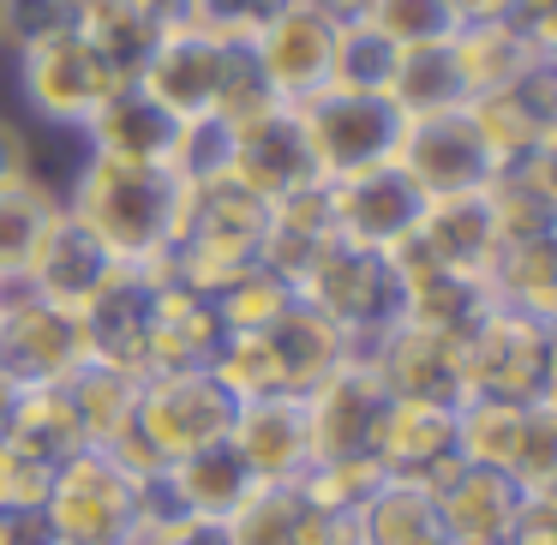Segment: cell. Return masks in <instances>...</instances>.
Listing matches in <instances>:
<instances>
[{"instance_id":"obj_1","label":"cell","mask_w":557,"mask_h":545,"mask_svg":"<svg viewBox=\"0 0 557 545\" xmlns=\"http://www.w3.org/2000/svg\"><path fill=\"white\" fill-rule=\"evenodd\" d=\"M181 174L174 169H133V162H109V157H85L66 169L61 181V205L66 216H78L114 264L126 270H150L181 234Z\"/></svg>"},{"instance_id":"obj_2","label":"cell","mask_w":557,"mask_h":545,"mask_svg":"<svg viewBox=\"0 0 557 545\" xmlns=\"http://www.w3.org/2000/svg\"><path fill=\"white\" fill-rule=\"evenodd\" d=\"M13 85H18V102L30 109V121H42L49 133H66L78 138L85 121L109 102V90H121V78L97 61L85 37L73 30V18L54 30H37V37L13 42Z\"/></svg>"},{"instance_id":"obj_3","label":"cell","mask_w":557,"mask_h":545,"mask_svg":"<svg viewBox=\"0 0 557 545\" xmlns=\"http://www.w3.org/2000/svg\"><path fill=\"white\" fill-rule=\"evenodd\" d=\"M461 384L468 396L509 408H557V324H533L492 306L461 342Z\"/></svg>"},{"instance_id":"obj_4","label":"cell","mask_w":557,"mask_h":545,"mask_svg":"<svg viewBox=\"0 0 557 545\" xmlns=\"http://www.w3.org/2000/svg\"><path fill=\"white\" fill-rule=\"evenodd\" d=\"M300 306H312L324 324H336L354 342V354L372 348L384 330L401 324V282L384 252H360L348 240H330L318 264L294 282Z\"/></svg>"},{"instance_id":"obj_5","label":"cell","mask_w":557,"mask_h":545,"mask_svg":"<svg viewBox=\"0 0 557 545\" xmlns=\"http://www.w3.org/2000/svg\"><path fill=\"white\" fill-rule=\"evenodd\" d=\"M49 545H133L138 533V480L114 468L102 449H78L61 461L42 497Z\"/></svg>"},{"instance_id":"obj_6","label":"cell","mask_w":557,"mask_h":545,"mask_svg":"<svg viewBox=\"0 0 557 545\" xmlns=\"http://www.w3.org/2000/svg\"><path fill=\"white\" fill-rule=\"evenodd\" d=\"M300 133L312 150L318 181H348V174L384 169L396 157L401 114L384 97H360V90H318L312 102H300Z\"/></svg>"},{"instance_id":"obj_7","label":"cell","mask_w":557,"mask_h":545,"mask_svg":"<svg viewBox=\"0 0 557 545\" xmlns=\"http://www.w3.org/2000/svg\"><path fill=\"white\" fill-rule=\"evenodd\" d=\"M85 360H90V348H85L78 312L37 300L25 282L0 288V372L13 377L18 389L66 384Z\"/></svg>"},{"instance_id":"obj_8","label":"cell","mask_w":557,"mask_h":545,"mask_svg":"<svg viewBox=\"0 0 557 545\" xmlns=\"http://www.w3.org/2000/svg\"><path fill=\"white\" fill-rule=\"evenodd\" d=\"M234 420V401L222 396V384L210 372H186V377H145L138 384V413H133V437L150 449L157 468L193 456L205 444H222Z\"/></svg>"},{"instance_id":"obj_9","label":"cell","mask_w":557,"mask_h":545,"mask_svg":"<svg viewBox=\"0 0 557 545\" xmlns=\"http://www.w3.org/2000/svg\"><path fill=\"white\" fill-rule=\"evenodd\" d=\"M336 30H342V18L318 13V7H306V0H282L276 13L264 18V30L246 42L258 78L270 85V97H276L282 109H300V102H312L318 90H330Z\"/></svg>"},{"instance_id":"obj_10","label":"cell","mask_w":557,"mask_h":545,"mask_svg":"<svg viewBox=\"0 0 557 545\" xmlns=\"http://www.w3.org/2000/svg\"><path fill=\"white\" fill-rule=\"evenodd\" d=\"M234 49H240V42H222V37H205V30H193V25H174L157 37V49L138 66L133 85L145 90L162 114H174L181 126L210 121L216 102H222V85H228Z\"/></svg>"},{"instance_id":"obj_11","label":"cell","mask_w":557,"mask_h":545,"mask_svg":"<svg viewBox=\"0 0 557 545\" xmlns=\"http://www.w3.org/2000/svg\"><path fill=\"white\" fill-rule=\"evenodd\" d=\"M389 162L408 174L420 198L485 193V181L497 174L485 138L473 133V121H468V109L425 114V121H401V138H396V157Z\"/></svg>"},{"instance_id":"obj_12","label":"cell","mask_w":557,"mask_h":545,"mask_svg":"<svg viewBox=\"0 0 557 545\" xmlns=\"http://www.w3.org/2000/svg\"><path fill=\"white\" fill-rule=\"evenodd\" d=\"M360 360L372 366V377L384 384L389 401H425V408H461L468 384H461V342L437 336L420 324H396L360 348Z\"/></svg>"},{"instance_id":"obj_13","label":"cell","mask_w":557,"mask_h":545,"mask_svg":"<svg viewBox=\"0 0 557 545\" xmlns=\"http://www.w3.org/2000/svg\"><path fill=\"white\" fill-rule=\"evenodd\" d=\"M222 174H228L234 186H246L252 198H264V205H282V198L318 186L312 150H306V133H300V114L276 102V109L228 126V169Z\"/></svg>"},{"instance_id":"obj_14","label":"cell","mask_w":557,"mask_h":545,"mask_svg":"<svg viewBox=\"0 0 557 545\" xmlns=\"http://www.w3.org/2000/svg\"><path fill=\"white\" fill-rule=\"evenodd\" d=\"M300 408H306V432H312V461H342V456H372L389 396L372 377V366L354 354L324 384L306 389Z\"/></svg>"},{"instance_id":"obj_15","label":"cell","mask_w":557,"mask_h":545,"mask_svg":"<svg viewBox=\"0 0 557 545\" xmlns=\"http://www.w3.org/2000/svg\"><path fill=\"white\" fill-rule=\"evenodd\" d=\"M324 193H330V228H336V240L360 246V252H396L420 228V210H425V198L413 193V181L396 162L348 174V181H330Z\"/></svg>"},{"instance_id":"obj_16","label":"cell","mask_w":557,"mask_h":545,"mask_svg":"<svg viewBox=\"0 0 557 545\" xmlns=\"http://www.w3.org/2000/svg\"><path fill=\"white\" fill-rule=\"evenodd\" d=\"M468 121H473V133L485 138V150H492L497 169L557 150V61L540 66V73H528L509 90L473 97Z\"/></svg>"},{"instance_id":"obj_17","label":"cell","mask_w":557,"mask_h":545,"mask_svg":"<svg viewBox=\"0 0 557 545\" xmlns=\"http://www.w3.org/2000/svg\"><path fill=\"white\" fill-rule=\"evenodd\" d=\"M228 449L252 473V485H300L312 473V432L300 396L240 401L228 420Z\"/></svg>"},{"instance_id":"obj_18","label":"cell","mask_w":557,"mask_h":545,"mask_svg":"<svg viewBox=\"0 0 557 545\" xmlns=\"http://www.w3.org/2000/svg\"><path fill=\"white\" fill-rule=\"evenodd\" d=\"M228 545H354V521L324 509L306 485H252L222 521Z\"/></svg>"},{"instance_id":"obj_19","label":"cell","mask_w":557,"mask_h":545,"mask_svg":"<svg viewBox=\"0 0 557 545\" xmlns=\"http://www.w3.org/2000/svg\"><path fill=\"white\" fill-rule=\"evenodd\" d=\"M114 270L121 264L109 258V246H102L78 216H66V205H61V216L49 222V234H42L37 258H30V270H25V288L49 306L85 312V306L114 282Z\"/></svg>"},{"instance_id":"obj_20","label":"cell","mask_w":557,"mask_h":545,"mask_svg":"<svg viewBox=\"0 0 557 545\" xmlns=\"http://www.w3.org/2000/svg\"><path fill=\"white\" fill-rule=\"evenodd\" d=\"M372 461L384 480L425 485L432 492L449 468H456V408H425V401H389L384 425H377Z\"/></svg>"},{"instance_id":"obj_21","label":"cell","mask_w":557,"mask_h":545,"mask_svg":"<svg viewBox=\"0 0 557 545\" xmlns=\"http://www.w3.org/2000/svg\"><path fill=\"white\" fill-rule=\"evenodd\" d=\"M85 324V348L97 366H114V372H145V342L150 324H157V282L145 270H114V282L97 294V300L78 312ZM145 384V377H138Z\"/></svg>"},{"instance_id":"obj_22","label":"cell","mask_w":557,"mask_h":545,"mask_svg":"<svg viewBox=\"0 0 557 545\" xmlns=\"http://www.w3.org/2000/svg\"><path fill=\"white\" fill-rule=\"evenodd\" d=\"M174 145H181V121L162 114L138 85L109 90V102H102L85 121V133H78V150H85V157L133 162V169H169Z\"/></svg>"},{"instance_id":"obj_23","label":"cell","mask_w":557,"mask_h":545,"mask_svg":"<svg viewBox=\"0 0 557 545\" xmlns=\"http://www.w3.org/2000/svg\"><path fill=\"white\" fill-rule=\"evenodd\" d=\"M222 318L205 294L174 288V282H157V324H150L145 342V372L138 377H186V372H210L222 348Z\"/></svg>"},{"instance_id":"obj_24","label":"cell","mask_w":557,"mask_h":545,"mask_svg":"<svg viewBox=\"0 0 557 545\" xmlns=\"http://www.w3.org/2000/svg\"><path fill=\"white\" fill-rule=\"evenodd\" d=\"M432 504H437V521H444V540H456V545H504L509 528L521 521V504H528V497H521L504 473L456 461V468L432 485Z\"/></svg>"},{"instance_id":"obj_25","label":"cell","mask_w":557,"mask_h":545,"mask_svg":"<svg viewBox=\"0 0 557 545\" xmlns=\"http://www.w3.org/2000/svg\"><path fill=\"white\" fill-rule=\"evenodd\" d=\"M480 198H485V210H492L497 246L557 240V150L497 169Z\"/></svg>"},{"instance_id":"obj_26","label":"cell","mask_w":557,"mask_h":545,"mask_svg":"<svg viewBox=\"0 0 557 545\" xmlns=\"http://www.w3.org/2000/svg\"><path fill=\"white\" fill-rule=\"evenodd\" d=\"M437 270L449 276H473L485 282L497 258V228H492V210H485L480 193H461V198H425L420 210V228L408 234Z\"/></svg>"},{"instance_id":"obj_27","label":"cell","mask_w":557,"mask_h":545,"mask_svg":"<svg viewBox=\"0 0 557 545\" xmlns=\"http://www.w3.org/2000/svg\"><path fill=\"white\" fill-rule=\"evenodd\" d=\"M449 54H456V73H461L468 102L473 97H492V90H509V85H521L528 73L552 66V54L533 49L509 18H492V25H456Z\"/></svg>"},{"instance_id":"obj_28","label":"cell","mask_w":557,"mask_h":545,"mask_svg":"<svg viewBox=\"0 0 557 545\" xmlns=\"http://www.w3.org/2000/svg\"><path fill=\"white\" fill-rule=\"evenodd\" d=\"M330 240H336V228H330V193H324V181H318V186H306V193L270 205V228H264V246H258V264L294 288V282L318 264V252H324Z\"/></svg>"},{"instance_id":"obj_29","label":"cell","mask_w":557,"mask_h":545,"mask_svg":"<svg viewBox=\"0 0 557 545\" xmlns=\"http://www.w3.org/2000/svg\"><path fill=\"white\" fill-rule=\"evenodd\" d=\"M485 300L497 312L557 324V240H528V246H497L485 270Z\"/></svg>"},{"instance_id":"obj_30","label":"cell","mask_w":557,"mask_h":545,"mask_svg":"<svg viewBox=\"0 0 557 545\" xmlns=\"http://www.w3.org/2000/svg\"><path fill=\"white\" fill-rule=\"evenodd\" d=\"M162 480L174 485V497H181L186 516H193V521H216V528L246 504V492H252V473L240 468V456L228 449V437H222V444L193 449V456H181V461H169Z\"/></svg>"},{"instance_id":"obj_31","label":"cell","mask_w":557,"mask_h":545,"mask_svg":"<svg viewBox=\"0 0 557 545\" xmlns=\"http://www.w3.org/2000/svg\"><path fill=\"white\" fill-rule=\"evenodd\" d=\"M73 30L97 49V61L109 66L121 85H133L138 66L150 61V49H157V37H162V25L138 13L133 0H73Z\"/></svg>"},{"instance_id":"obj_32","label":"cell","mask_w":557,"mask_h":545,"mask_svg":"<svg viewBox=\"0 0 557 545\" xmlns=\"http://www.w3.org/2000/svg\"><path fill=\"white\" fill-rule=\"evenodd\" d=\"M264 336H270V348H276L282 372H288V389H294V396H306V389L324 384V377L336 372L342 360H354V342L342 336L336 324H324L312 306H300V300H294L288 312H282L276 324L264 330Z\"/></svg>"},{"instance_id":"obj_33","label":"cell","mask_w":557,"mask_h":545,"mask_svg":"<svg viewBox=\"0 0 557 545\" xmlns=\"http://www.w3.org/2000/svg\"><path fill=\"white\" fill-rule=\"evenodd\" d=\"M348 521H354V545H449L425 485L384 480Z\"/></svg>"},{"instance_id":"obj_34","label":"cell","mask_w":557,"mask_h":545,"mask_svg":"<svg viewBox=\"0 0 557 545\" xmlns=\"http://www.w3.org/2000/svg\"><path fill=\"white\" fill-rule=\"evenodd\" d=\"M384 102L401 114V121H425V114L468 109V90H461V73H456L449 42L396 49V73H389V85H384Z\"/></svg>"},{"instance_id":"obj_35","label":"cell","mask_w":557,"mask_h":545,"mask_svg":"<svg viewBox=\"0 0 557 545\" xmlns=\"http://www.w3.org/2000/svg\"><path fill=\"white\" fill-rule=\"evenodd\" d=\"M54 216H61V186L54 181L25 174V181L0 186V288L25 282V270H30V258H37Z\"/></svg>"},{"instance_id":"obj_36","label":"cell","mask_w":557,"mask_h":545,"mask_svg":"<svg viewBox=\"0 0 557 545\" xmlns=\"http://www.w3.org/2000/svg\"><path fill=\"white\" fill-rule=\"evenodd\" d=\"M7 437H13L30 461H42V468H61V461L78 456V449H90L85 444V425H78V413H73V396H66V384L18 389V408H13Z\"/></svg>"},{"instance_id":"obj_37","label":"cell","mask_w":557,"mask_h":545,"mask_svg":"<svg viewBox=\"0 0 557 545\" xmlns=\"http://www.w3.org/2000/svg\"><path fill=\"white\" fill-rule=\"evenodd\" d=\"M540 408H509V401H485V396H468L456 408V456L468 468H492V473H516L521 461V444H528V425Z\"/></svg>"},{"instance_id":"obj_38","label":"cell","mask_w":557,"mask_h":545,"mask_svg":"<svg viewBox=\"0 0 557 545\" xmlns=\"http://www.w3.org/2000/svg\"><path fill=\"white\" fill-rule=\"evenodd\" d=\"M66 396H73V413H78V425H85V444L109 449L138 413V377L85 360L73 377H66Z\"/></svg>"},{"instance_id":"obj_39","label":"cell","mask_w":557,"mask_h":545,"mask_svg":"<svg viewBox=\"0 0 557 545\" xmlns=\"http://www.w3.org/2000/svg\"><path fill=\"white\" fill-rule=\"evenodd\" d=\"M294 300H300V294H294L282 276H270L264 264H252L246 276H234L228 288L210 294V306H216V318H222L228 336H258V330H270Z\"/></svg>"},{"instance_id":"obj_40","label":"cell","mask_w":557,"mask_h":545,"mask_svg":"<svg viewBox=\"0 0 557 545\" xmlns=\"http://www.w3.org/2000/svg\"><path fill=\"white\" fill-rule=\"evenodd\" d=\"M366 30L389 42V49H425V42H449L456 37V18H449L444 0H360Z\"/></svg>"},{"instance_id":"obj_41","label":"cell","mask_w":557,"mask_h":545,"mask_svg":"<svg viewBox=\"0 0 557 545\" xmlns=\"http://www.w3.org/2000/svg\"><path fill=\"white\" fill-rule=\"evenodd\" d=\"M389 73H396V49L360 18H342L336 30V61H330V90H360V97H384Z\"/></svg>"},{"instance_id":"obj_42","label":"cell","mask_w":557,"mask_h":545,"mask_svg":"<svg viewBox=\"0 0 557 545\" xmlns=\"http://www.w3.org/2000/svg\"><path fill=\"white\" fill-rule=\"evenodd\" d=\"M306 492L318 497L324 509H336V516H354V509L366 504V497L384 485V473H377L372 456H342V461H312V473H306Z\"/></svg>"},{"instance_id":"obj_43","label":"cell","mask_w":557,"mask_h":545,"mask_svg":"<svg viewBox=\"0 0 557 545\" xmlns=\"http://www.w3.org/2000/svg\"><path fill=\"white\" fill-rule=\"evenodd\" d=\"M276 7L282 0H193L186 25L205 30V37H222V42H252Z\"/></svg>"},{"instance_id":"obj_44","label":"cell","mask_w":557,"mask_h":545,"mask_svg":"<svg viewBox=\"0 0 557 545\" xmlns=\"http://www.w3.org/2000/svg\"><path fill=\"white\" fill-rule=\"evenodd\" d=\"M169 169L181 174V181H210V174H222L228 169V126H222L216 114H210V121H186Z\"/></svg>"},{"instance_id":"obj_45","label":"cell","mask_w":557,"mask_h":545,"mask_svg":"<svg viewBox=\"0 0 557 545\" xmlns=\"http://www.w3.org/2000/svg\"><path fill=\"white\" fill-rule=\"evenodd\" d=\"M49 480H54V468L30 461L13 437H0V509H42Z\"/></svg>"},{"instance_id":"obj_46","label":"cell","mask_w":557,"mask_h":545,"mask_svg":"<svg viewBox=\"0 0 557 545\" xmlns=\"http://www.w3.org/2000/svg\"><path fill=\"white\" fill-rule=\"evenodd\" d=\"M504 545H557V497H528Z\"/></svg>"},{"instance_id":"obj_47","label":"cell","mask_w":557,"mask_h":545,"mask_svg":"<svg viewBox=\"0 0 557 545\" xmlns=\"http://www.w3.org/2000/svg\"><path fill=\"white\" fill-rule=\"evenodd\" d=\"M25 174H37V157H30V133L18 121H7L0 114V186L25 181Z\"/></svg>"},{"instance_id":"obj_48","label":"cell","mask_w":557,"mask_h":545,"mask_svg":"<svg viewBox=\"0 0 557 545\" xmlns=\"http://www.w3.org/2000/svg\"><path fill=\"white\" fill-rule=\"evenodd\" d=\"M0 545H49L42 509H0Z\"/></svg>"},{"instance_id":"obj_49","label":"cell","mask_w":557,"mask_h":545,"mask_svg":"<svg viewBox=\"0 0 557 545\" xmlns=\"http://www.w3.org/2000/svg\"><path fill=\"white\" fill-rule=\"evenodd\" d=\"M456 25H492V18H509L516 0H444Z\"/></svg>"},{"instance_id":"obj_50","label":"cell","mask_w":557,"mask_h":545,"mask_svg":"<svg viewBox=\"0 0 557 545\" xmlns=\"http://www.w3.org/2000/svg\"><path fill=\"white\" fill-rule=\"evenodd\" d=\"M145 18H157L162 30H174V25H186V13H193V0H133Z\"/></svg>"},{"instance_id":"obj_51","label":"cell","mask_w":557,"mask_h":545,"mask_svg":"<svg viewBox=\"0 0 557 545\" xmlns=\"http://www.w3.org/2000/svg\"><path fill=\"white\" fill-rule=\"evenodd\" d=\"M13 408H18V384L0 372V437H7V425H13Z\"/></svg>"},{"instance_id":"obj_52","label":"cell","mask_w":557,"mask_h":545,"mask_svg":"<svg viewBox=\"0 0 557 545\" xmlns=\"http://www.w3.org/2000/svg\"><path fill=\"white\" fill-rule=\"evenodd\" d=\"M306 7H318V13H330V18H354V13H360V0H306Z\"/></svg>"},{"instance_id":"obj_53","label":"cell","mask_w":557,"mask_h":545,"mask_svg":"<svg viewBox=\"0 0 557 545\" xmlns=\"http://www.w3.org/2000/svg\"><path fill=\"white\" fill-rule=\"evenodd\" d=\"M449 545H456V540H449Z\"/></svg>"}]
</instances>
